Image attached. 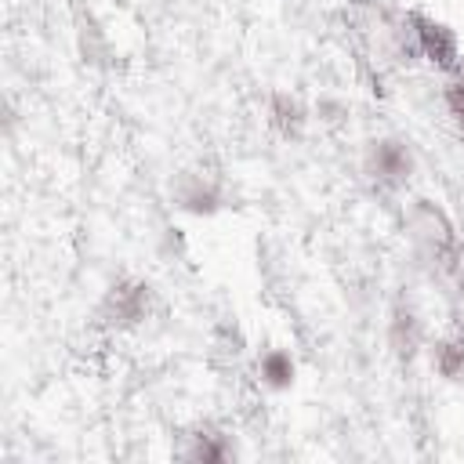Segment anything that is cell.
I'll list each match as a JSON object with an SVG mask.
<instances>
[{"mask_svg":"<svg viewBox=\"0 0 464 464\" xmlns=\"http://www.w3.org/2000/svg\"><path fill=\"white\" fill-rule=\"evenodd\" d=\"M370 163H374V174L388 186L410 178V153H406V145H399V142H377Z\"/></svg>","mask_w":464,"mask_h":464,"instance_id":"obj_1","label":"cell"},{"mask_svg":"<svg viewBox=\"0 0 464 464\" xmlns=\"http://www.w3.org/2000/svg\"><path fill=\"white\" fill-rule=\"evenodd\" d=\"M418 40H421V51L439 66H453L457 62V40L450 37V29L428 22V19H418Z\"/></svg>","mask_w":464,"mask_h":464,"instance_id":"obj_2","label":"cell"},{"mask_svg":"<svg viewBox=\"0 0 464 464\" xmlns=\"http://www.w3.org/2000/svg\"><path fill=\"white\" fill-rule=\"evenodd\" d=\"M261 377L272 385V388H286L290 381H294V363H290L286 352H269L261 360Z\"/></svg>","mask_w":464,"mask_h":464,"instance_id":"obj_3","label":"cell"},{"mask_svg":"<svg viewBox=\"0 0 464 464\" xmlns=\"http://www.w3.org/2000/svg\"><path fill=\"white\" fill-rule=\"evenodd\" d=\"M112 305H116V316L138 319L142 309H145V290H142V286H120V290L112 294Z\"/></svg>","mask_w":464,"mask_h":464,"instance_id":"obj_4","label":"cell"},{"mask_svg":"<svg viewBox=\"0 0 464 464\" xmlns=\"http://www.w3.org/2000/svg\"><path fill=\"white\" fill-rule=\"evenodd\" d=\"M435 363H439L443 377H457L464 370V348L460 344H443L439 352H435Z\"/></svg>","mask_w":464,"mask_h":464,"instance_id":"obj_5","label":"cell"},{"mask_svg":"<svg viewBox=\"0 0 464 464\" xmlns=\"http://www.w3.org/2000/svg\"><path fill=\"white\" fill-rule=\"evenodd\" d=\"M446 105H450V112H453V120L464 128V80H457V84L446 87Z\"/></svg>","mask_w":464,"mask_h":464,"instance_id":"obj_6","label":"cell"},{"mask_svg":"<svg viewBox=\"0 0 464 464\" xmlns=\"http://www.w3.org/2000/svg\"><path fill=\"white\" fill-rule=\"evenodd\" d=\"M196 457H203V460H221V457H225V450H221L218 443H207V439H203V443L196 446Z\"/></svg>","mask_w":464,"mask_h":464,"instance_id":"obj_7","label":"cell"}]
</instances>
